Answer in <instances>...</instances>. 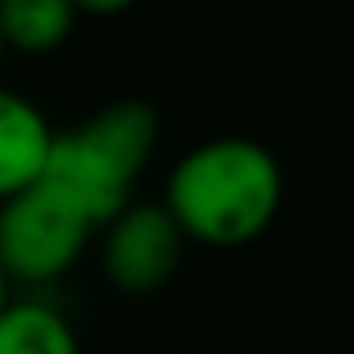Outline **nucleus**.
<instances>
[{"label": "nucleus", "mask_w": 354, "mask_h": 354, "mask_svg": "<svg viewBox=\"0 0 354 354\" xmlns=\"http://www.w3.org/2000/svg\"><path fill=\"white\" fill-rule=\"evenodd\" d=\"M0 59H5V42H0Z\"/></svg>", "instance_id": "9d476101"}, {"label": "nucleus", "mask_w": 354, "mask_h": 354, "mask_svg": "<svg viewBox=\"0 0 354 354\" xmlns=\"http://www.w3.org/2000/svg\"><path fill=\"white\" fill-rule=\"evenodd\" d=\"M158 205L184 242L238 250L271 230L283 205V171L254 138H213L171 167Z\"/></svg>", "instance_id": "f257e3e1"}, {"label": "nucleus", "mask_w": 354, "mask_h": 354, "mask_svg": "<svg viewBox=\"0 0 354 354\" xmlns=\"http://www.w3.org/2000/svg\"><path fill=\"white\" fill-rule=\"evenodd\" d=\"M71 5L88 17H113V13H125L129 5H138V0H71Z\"/></svg>", "instance_id": "6e6552de"}, {"label": "nucleus", "mask_w": 354, "mask_h": 354, "mask_svg": "<svg viewBox=\"0 0 354 354\" xmlns=\"http://www.w3.org/2000/svg\"><path fill=\"white\" fill-rule=\"evenodd\" d=\"M0 354H80V337L55 304L9 296L0 308Z\"/></svg>", "instance_id": "0eeeda50"}, {"label": "nucleus", "mask_w": 354, "mask_h": 354, "mask_svg": "<svg viewBox=\"0 0 354 354\" xmlns=\"http://www.w3.org/2000/svg\"><path fill=\"white\" fill-rule=\"evenodd\" d=\"M55 129L46 113L13 88H0V201L42 180Z\"/></svg>", "instance_id": "39448f33"}, {"label": "nucleus", "mask_w": 354, "mask_h": 354, "mask_svg": "<svg viewBox=\"0 0 354 354\" xmlns=\"http://www.w3.org/2000/svg\"><path fill=\"white\" fill-rule=\"evenodd\" d=\"M158 117L142 100H117L92 113L84 125L55 133L42 180L59 188L92 230H104L125 205H133V184L154 154Z\"/></svg>", "instance_id": "f03ea898"}, {"label": "nucleus", "mask_w": 354, "mask_h": 354, "mask_svg": "<svg viewBox=\"0 0 354 354\" xmlns=\"http://www.w3.org/2000/svg\"><path fill=\"white\" fill-rule=\"evenodd\" d=\"M92 221L46 180L0 201V271L9 283L42 288L63 279L92 242Z\"/></svg>", "instance_id": "7ed1b4c3"}, {"label": "nucleus", "mask_w": 354, "mask_h": 354, "mask_svg": "<svg viewBox=\"0 0 354 354\" xmlns=\"http://www.w3.org/2000/svg\"><path fill=\"white\" fill-rule=\"evenodd\" d=\"M184 234L175 230L162 205H125L104 225L100 267L117 292L146 296L171 283V275L184 263Z\"/></svg>", "instance_id": "20e7f679"}, {"label": "nucleus", "mask_w": 354, "mask_h": 354, "mask_svg": "<svg viewBox=\"0 0 354 354\" xmlns=\"http://www.w3.org/2000/svg\"><path fill=\"white\" fill-rule=\"evenodd\" d=\"M80 21L71 0H0V42L21 55H55Z\"/></svg>", "instance_id": "423d86ee"}, {"label": "nucleus", "mask_w": 354, "mask_h": 354, "mask_svg": "<svg viewBox=\"0 0 354 354\" xmlns=\"http://www.w3.org/2000/svg\"><path fill=\"white\" fill-rule=\"evenodd\" d=\"M9 288H13V283L5 279V271H0V308H5V304H9Z\"/></svg>", "instance_id": "1a4fd4ad"}]
</instances>
